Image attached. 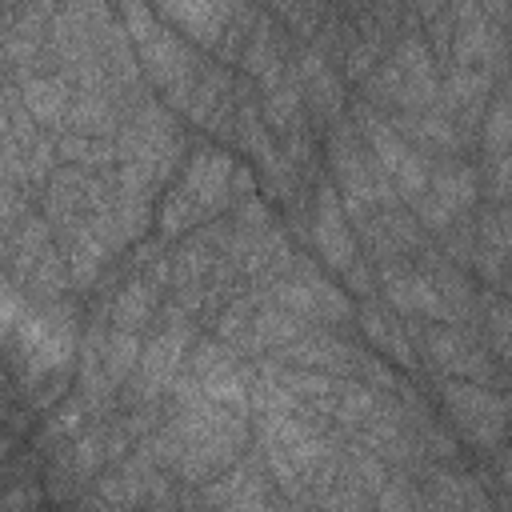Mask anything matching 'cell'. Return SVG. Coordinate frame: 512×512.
Segmentation results:
<instances>
[{
    "label": "cell",
    "instance_id": "obj_1",
    "mask_svg": "<svg viewBox=\"0 0 512 512\" xmlns=\"http://www.w3.org/2000/svg\"><path fill=\"white\" fill-rule=\"evenodd\" d=\"M260 444H264V460L280 484L312 480L328 464L324 436L296 412H264L260 416Z\"/></svg>",
    "mask_w": 512,
    "mask_h": 512
},
{
    "label": "cell",
    "instance_id": "obj_2",
    "mask_svg": "<svg viewBox=\"0 0 512 512\" xmlns=\"http://www.w3.org/2000/svg\"><path fill=\"white\" fill-rule=\"evenodd\" d=\"M356 120H360L364 144H368V152L380 160L384 176L396 184V192H400L408 204H416V200L428 192V176H432V168H428L424 152H420V148H412V144L396 132V124H392V120H384L380 112H372V104H368V108H360V112H356Z\"/></svg>",
    "mask_w": 512,
    "mask_h": 512
},
{
    "label": "cell",
    "instance_id": "obj_3",
    "mask_svg": "<svg viewBox=\"0 0 512 512\" xmlns=\"http://www.w3.org/2000/svg\"><path fill=\"white\" fill-rule=\"evenodd\" d=\"M268 296L284 308H292L304 320H324V324H340L352 316V304L344 300L340 288H332L328 280H320L312 268L304 264H284L268 288Z\"/></svg>",
    "mask_w": 512,
    "mask_h": 512
},
{
    "label": "cell",
    "instance_id": "obj_4",
    "mask_svg": "<svg viewBox=\"0 0 512 512\" xmlns=\"http://www.w3.org/2000/svg\"><path fill=\"white\" fill-rule=\"evenodd\" d=\"M444 404H448V416L456 420V428L472 444H496L512 416V400H504L480 384H444Z\"/></svg>",
    "mask_w": 512,
    "mask_h": 512
},
{
    "label": "cell",
    "instance_id": "obj_5",
    "mask_svg": "<svg viewBox=\"0 0 512 512\" xmlns=\"http://www.w3.org/2000/svg\"><path fill=\"white\" fill-rule=\"evenodd\" d=\"M472 200H476V172L460 160H448L428 176V192L412 208L428 228H448L472 208Z\"/></svg>",
    "mask_w": 512,
    "mask_h": 512
},
{
    "label": "cell",
    "instance_id": "obj_6",
    "mask_svg": "<svg viewBox=\"0 0 512 512\" xmlns=\"http://www.w3.org/2000/svg\"><path fill=\"white\" fill-rule=\"evenodd\" d=\"M172 312H176V320H168V324L144 344V352H140V396H144V400H152L156 392L172 388L176 368L184 364V348L192 344V328L180 320L184 308H172Z\"/></svg>",
    "mask_w": 512,
    "mask_h": 512
},
{
    "label": "cell",
    "instance_id": "obj_7",
    "mask_svg": "<svg viewBox=\"0 0 512 512\" xmlns=\"http://www.w3.org/2000/svg\"><path fill=\"white\" fill-rule=\"evenodd\" d=\"M380 288L388 296V304L404 316H428V320H444V304H440V292L432 284L428 272H416L412 264H400V260H388L380 268Z\"/></svg>",
    "mask_w": 512,
    "mask_h": 512
},
{
    "label": "cell",
    "instance_id": "obj_8",
    "mask_svg": "<svg viewBox=\"0 0 512 512\" xmlns=\"http://www.w3.org/2000/svg\"><path fill=\"white\" fill-rule=\"evenodd\" d=\"M424 352H428V360L440 368V372H448V376H492V368H488V360H484V352L472 344V336H464L460 328H452V324H436V328H428L424 332Z\"/></svg>",
    "mask_w": 512,
    "mask_h": 512
},
{
    "label": "cell",
    "instance_id": "obj_9",
    "mask_svg": "<svg viewBox=\"0 0 512 512\" xmlns=\"http://www.w3.org/2000/svg\"><path fill=\"white\" fill-rule=\"evenodd\" d=\"M136 48H140V60H144L148 76H152L160 88H184V84L196 80V60H192L188 44L176 40L172 32H160V28H156V32H152L148 40H140Z\"/></svg>",
    "mask_w": 512,
    "mask_h": 512
},
{
    "label": "cell",
    "instance_id": "obj_10",
    "mask_svg": "<svg viewBox=\"0 0 512 512\" xmlns=\"http://www.w3.org/2000/svg\"><path fill=\"white\" fill-rule=\"evenodd\" d=\"M284 364H300V368H316V372H344V376H352L356 372V352L344 344V340H336L332 332H300L292 344H284L280 352H276Z\"/></svg>",
    "mask_w": 512,
    "mask_h": 512
},
{
    "label": "cell",
    "instance_id": "obj_11",
    "mask_svg": "<svg viewBox=\"0 0 512 512\" xmlns=\"http://www.w3.org/2000/svg\"><path fill=\"white\" fill-rule=\"evenodd\" d=\"M312 240H316L320 256H324L332 268H344V272L352 268V260H356V252H352V232H348V224H344V208H340L336 192L324 188V184H320V192H316Z\"/></svg>",
    "mask_w": 512,
    "mask_h": 512
},
{
    "label": "cell",
    "instance_id": "obj_12",
    "mask_svg": "<svg viewBox=\"0 0 512 512\" xmlns=\"http://www.w3.org/2000/svg\"><path fill=\"white\" fill-rule=\"evenodd\" d=\"M160 8L200 44H216L232 24V0H160Z\"/></svg>",
    "mask_w": 512,
    "mask_h": 512
},
{
    "label": "cell",
    "instance_id": "obj_13",
    "mask_svg": "<svg viewBox=\"0 0 512 512\" xmlns=\"http://www.w3.org/2000/svg\"><path fill=\"white\" fill-rule=\"evenodd\" d=\"M24 108L36 124H64L72 112V88L64 76H28L24 80Z\"/></svg>",
    "mask_w": 512,
    "mask_h": 512
},
{
    "label": "cell",
    "instance_id": "obj_14",
    "mask_svg": "<svg viewBox=\"0 0 512 512\" xmlns=\"http://www.w3.org/2000/svg\"><path fill=\"white\" fill-rule=\"evenodd\" d=\"M156 292H160V288H152L144 276L132 280V284H124V288L112 296V308H108L112 328L136 332L144 320H152V312H156Z\"/></svg>",
    "mask_w": 512,
    "mask_h": 512
},
{
    "label": "cell",
    "instance_id": "obj_15",
    "mask_svg": "<svg viewBox=\"0 0 512 512\" xmlns=\"http://www.w3.org/2000/svg\"><path fill=\"white\" fill-rule=\"evenodd\" d=\"M68 124H72V132H80V136H108V132L116 128V104H112V96L100 92V88L80 92V96L72 100Z\"/></svg>",
    "mask_w": 512,
    "mask_h": 512
},
{
    "label": "cell",
    "instance_id": "obj_16",
    "mask_svg": "<svg viewBox=\"0 0 512 512\" xmlns=\"http://www.w3.org/2000/svg\"><path fill=\"white\" fill-rule=\"evenodd\" d=\"M60 156L64 160H76V164H84V168H108L120 152L108 144V140H96V136H64L60 140Z\"/></svg>",
    "mask_w": 512,
    "mask_h": 512
}]
</instances>
